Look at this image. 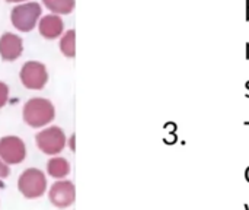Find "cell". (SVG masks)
<instances>
[{
  "mask_svg": "<svg viewBox=\"0 0 249 210\" xmlns=\"http://www.w3.org/2000/svg\"><path fill=\"white\" fill-rule=\"evenodd\" d=\"M55 117V110L51 101L45 98H32L23 107V120L28 126L39 129L51 123Z\"/></svg>",
  "mask_w": 249,
  "mask_h": 210,
  "instance_id": "1",
  "label": "cell"
},
{
  "mask_svg": "<svg viewBox=\"0 0 249 210\" xmlns=\"http://www.w3.org/2000/svg\"><path fill=\"white\" fill-rule=\"evenodd\" d=\"M18 189L25 199H39L47 190V178L42 171L29 168L20 174Z\"/></svg>",
  "mask_w": 249,
  "mask_h": 210,
  "instance_id": "2",
  "label": "cell"
},
{
  "mask_svg": "<svg viewBox=\"0 0 249 210\" xmlns=\"http://www.w3.org/2000/svg\"><path fill=\"white\" fill-rule=\"evenodd\" d=\"M41 6L36 1H29L19 4L12 9L10 20L13 26L22 32H29L35 28L39 16H41Z\"/></svg>",
  "mask_w": 249,
  "mask_h": 210,
  "instance_id": "3",
  "label": "cell"
},
{
  "mask_svg": "<svg viewBox=\"0 0 249 210\" xmlns=\"http://www.w3.org/2000/svg\"><path fill=\"white\" fill-rule=\"evenodd\" d=\"M20 82L28 89L39 91L48 82L47 67L39 61H28L20 69Z\"/></svg>",
  "mask_w": 249,
  "mask_h": 210,
  "instance_id": "4",
  "label": "cell"
},
{
  "mask_svg": "<svg viewBox=\"0 0 249 210\" xmlns=\"http://www.w3.org/2000/svg\"><path fill=\"white\" fill-rule=\"evenodd\" d=\"M36 145L45 155H57L66 146V134L57 126L45 129L36 134Z\"/></svg>",
  "mask_w": 249,
  "mask_h": 210,
  "instance_id": "5",
  "label": "cell"
},
{
  "mask_svg": "<svg viewBox=\"0 0 249 210\" xmlns=\"http://www.w3.org/2000/svg\"><path fill=\"white\" fill-rule=\"evenodd\" d=\"M26 148L22 139L16 136H6L0 139V159L7 165H18L23 162Z\"/></svg>",
  "mask_w": 249,
  "mask_h": 210,
  "instance_id": "6",
  "label": "cell"
},
{
  "mask_svg": "<svg viewBox=\"0 0 249 210\" xmlns=\"http://www.w3.org/2000/svg\"><path fill=\"white\" fill-rule=\"evenodd\" d=\"M50 200L58 209L70 208L76 200V189L70 181H57L50 189Z\"/></svg>",
  "mask_w": 249,
  "mask_h": 210,
  "instance_id": "7",
  "label": "cell"
},
{
  "mask_svg": "<svg viewBox=\"0 0 249 210\" xmlns=\"http://www.w3.org/2000/svg\"><path fill=\"white\" fill-rule=\"evenodd\" d=\"M23 51V42L19 35L6 32L0 37V57L4 61H13L20 57Z\"/></svg>",
  "mask_w": 249,
  "mask_h": 210,
  "instance_id": "8",
  "label": "cell"
},
{
  "mask_svg": "<svg viewBox=\"0 0 249 210\" xmlns=\"http://www.w3.org/2000/svg\"><path fill=\"white\" fill-rule=\"evenodd\" d=\"M63 28H64L63 19L55 13L47 15L39 20V34L47 39L58 38L63 32Z\"/></svg>",
  "mask_w": 249,
  "mask_h": 210,
  "instance_id": "9",
  "label": "cell"
},
{
  "mask_svg": "<svg viewBox=\"0 0 249 210\" xmlns=\"http://www.w3.org/2000/svg\"><path fill=\"white\" fill-rule=\"evenodd\" d=\"M47 171L54 178H64L70 172V164L64 158H53L48 161Z\"/></svg>",
  "mask_w": 249,
  "mask_h": 210,
  "instance_id": "10",
  "label": "cell"
},
{
  "mask_svg": "<svg viewBox=\"0 0 249 210\" xmlns=\"http://www.w3.org/2000/svg\"><path fill=\"white\" fill-rule=\"evenodd\" d=\"M60 50H61V53H63L66 57H69V58H73V57L76 56V31H74V29L67 31V32L61 37Z\"/></svg>",
  "mask_w": 249,
  "mask_h": 210,
  "instance_id": "11",
  "label": "cell"
},
{
  "mask_svg": "<svg viewBox=\"0 0 249 210\" xmlns=\"http://www.w3.org/2000/svg\"><path fill=\"white\" fill-rule=\"evenodd\" d=\"M48 10L54 12L55 15H67L74 9V0H42Z\"/></svg>",
  "mask_w": 249,
  "mask_h": 210,
  "instance_id": "12",
  "label": "cell"
},
{
  "mask_svg": "<svg viewBox=\"0 0 249 210\" xmlns=\"http://www.w3.org/2000/svg\"><path fill=\"white\" fill-rule=\"evenodd\" d=\"M9 99V86L3 82H0V108H3L6 105Z\"/></svg>",
  "mask_w": 249,
  "mask_h": 210,
  "instance_id": "13",
  "label": "cell"
},
{
  "mask_svg": "<svg viewBox=\"0 0 249 210\" xmlns=\"http://www.w3.org/2000/svg\"><path fill=\"white\" fill-rule=\"evenodd\" d=\"M7 175H9V167H7V164H4V162L0 159V180L7 178Z\"/></svg>",
  "mask_w": 249,
  "mask_h": 210,
  "instance_id": "14",
  "label": "cell"
},
{
  "mask_svg": "<svg viewBox=\"0 0 249 210\" xmlns=\"http://www.w3.org/2000/svg\"><path fill=\"white\" fill-rule=\"evenodd\" d=\"M247 20L249 22V0H247Z\"/></svg>",
  "mask_w": 249,
  "mask_h": 210,
  "instance_id": "15",
  "label": "cell"
},
{
  "mask_svg": "<svg viewBox=\"0 0 249 210\" xmlns=\"http://www.w3.org/2000/svg\"><path fill=\"white\" fill-rule=\"evenodd\" d=\"M247 58H249V42L247 44Z\"/></svg>",
  "mask_w": 249,
  "mask_h": 210,
  "instance_id": "16",
  "label": "cell"
},
{
  "mask_svg": "<svg viewBox=\"0 0 249 210\" xmlns=\"http://www.w3.org/2000/svg\"><path fill=\"white\" fill-rule=\"evenodd\" d=\"M6 1H10V3L13 1V3H18V1H23V0H6Z\"/></svg>",
  "mask_w": 249,
  "mask_h": 210,
  "instance_id": "17",
  "label": "cell"
}]
</instances>
